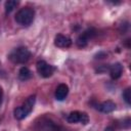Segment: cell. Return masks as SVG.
I'll use <instances>...</instances> for the list:
<instances>
[{
	"mask_svg": "<svg viewBox=\"0 0 131 131\" xmlns=\"http://www.w3.org/2000/svg\"><path fill=\"white\" fill-rule=\"evenodd\" d=\"M34 16H35V12L32 8L24 7V8L19 9L16 12L15 20H16L17 24H19L21 26H25V27H28L33 23Z\"/></svg>",
	"mask_w": 131,
	"mask_h": 131,
	"instance_id": "1",
	"label": "cell"
},
{
	"mask_svg": "<svg viewBox=\"0 0 131 131\" xmlns=\"http://www.w3.org/2000/svg\"><path fill=\"white\" fill-rule=\"evenodd\" d=\"M31 53L26 47H18L12 50L9 54V59L14 63H26L30 59Z\"/></svg>",
	"mask_w": 131,
	"mask_h": 131,
	"instance_id": "2",
	"label": "cell"
},
{
	"mask_svg": "<svg viewBox=\"0 0 131 131\" xmlns=\"http://www.w3.org/2000/svg\"><path fill=\"white\" fill-rule=\"evenodd\" d=\"M67 121L69 123H81L83 125H86L88 124L89 122V117L86 113H82V112H78V111H75V112H72L69 114V116L67 117Z\"/></svg>",
	"mask_w": 131,
	"mask_h": 131,
	"instance_id": "3",
	"label": "cell"
},
{
	"mask_svg": "<svg viewBox=\"0 0 131 131\" xmlns=\"http://www.w3.org/2000/svg\"><path fill=\"white\" fill-rule=\"evenodd\" d=\"M95 34H96V31H95L94 29H92V28L87 29L86 31H84V32L77 38V41H76L77 46L80 47V48L85 47V46L88 44V41H89L90 39H92V38L95 36Z\"/></svg>",
	"mask_w": 131,
	"mask_h": 131,
	"instance_id": "4",
	"label": "cell"
},
{
	"mask_svg": "<svg viewBox=\"0 0 131 131\" xmlns=\"http://www.w3.org/2000/svg\"><path fill=\"white\" fill-rule=\"evenodd\" d=\"M36 67H37V71L39 75L43 78H49L53 74V71H54V68L50 66L49 63H47L45 60H39Z\"/></svg>",
	"mask_w": 131,
	"mask_h": 131,
	"instance_id": "5",
	"label": "cell"
},
{
	"mask_svg": "<svg viewBox=\"0 0 131 131\" xmlns=\"http://www.w3.org/2000/svg\"><path fill=\"white\" fill-rule=\"evenodd\" d=\"M39 131H64L60 126L50 120H44L39 124Z\"/></svg>",
	"mask_w": 131,
	"mask_h": 131,
	"instance_id": "6",
	"label": "cell"
},
{
	"mask_svg": "<svg viewBox=\"0 0 131 131\" xmlns=\"http://www.w3.org/2000/svg\"><path fill=\"white\" fill-rule=\"evenodd\" d=\"M54 45L57 47H60V48H67L72 45V40L68 36L58 34L54 38Z\"/></svg>",
	"mask_w": 131,
	"mask_h": 131,
	"instance_id": "7",
	"label": "cell"
},
{
	"mask_svg": "<svg viewBox=\"0 0 131 131\" xmlns=\"http://www.w3.org/2000/svg\"><path fill=\"white\" fill-rule=\"evenodd\" d=\"M122 72H123V67L120 62H115L110 68V75L113 80L119 79L122 75Z\"/></svg>",
	"mask_w": 131,
	"mask_h": 131,
	"instance_id": "8",
	"label": "cell"
},
{
	"mask_svg": "<svg viewBox=\"0 0 131 131\" xmlns=\"http://www.w3.org/2000/svg\"><path fill=\"white\" fill-rule=\"evenodd\" d=\"M97 110L100 111L101 113L108 114V113H112L116 110V103L113 102L112 100H106V101H103L100 104H98Z\"/></svg>",
	"mask_w": 131,
	"mask_h": 131,
	"instance_id": "9",
	"label": "cell"
},
{
	"mask_svg": "<svg viewBox=\"0 0 131 131\" xmlns=\"http://www.w3.org/2000/svg\"><path fill=\"white\" fill-rule=\"evenodd\" d=\"M68 93H69V87H68V85H66V84H60V85L57 86L54 95H55V98H56L57 100L61 101V100H63V99L67 97Z\"/></svg>",
	"mask_w": 131,
	"mask_h": 131,
	"instance_id": "10",
	"label": "cell"
},
{
	"mask_svg": "<svg viewBox=\"0 0 131 131\" xmlns=\"http://www.w3.org/2000/svg\"><path fill=\"white\" fill-rule=\"evenodd\" d=\"M35 101H36V96L35 95H32V96H30L25 102H24V104L21 105L29 114L32 112V110H33V107H34V104H35Z\"/></svg>",
	"mask_w": 131,
	"mask_h": 131,
	"instance_id": "11",
	"label": "cell"
},
{
	"mask_svg": "<svg viewBox=\"0 0 131 131\" xmlns=\"http://www.w3.org/2000/svg\"><path fill=\"white\" fill-rule=\"evenodd\" d=\"M31 77H32V73H31V71H30L27 67H21V68L19 69V72H18V78H19L21 81L29 80Z\"/></svg>",
	"mask_w": 131,
	"mask_h": 131,
	"instance_id": "12",
	"label": "cell"
},
{
	"mask_svg": "<svg viewBox=\"0 0 131 131\" xmlns=\"http://www.w3.org/2000/svg\"><path fill=\"white\" fill-rule=\"evenodd\" d=\"M28 115H29V113H28L23 106L16 107V108L14 110V117H15V119H17V120H23V119H25Z\"/></svg>",
	"mask_w": 131,
	"mask_h": 131,
	"instance_id": "13",
	"label": "cell"
},
{
	"mask_svg": "<svg viewBox=\"0 0 131 131\" xmlns=\"http://www.w3.org/2000/svg\"><path fill=\"white\" fill-rule=\"evenodd\" d=\"M18 4V1H15V0H8L5 2L4 4V8H5V12L6 13H10Z\"/></svg>",
	"mask_w": 131,
	"mask_h": 131,
	"instance_id": "14",
	"label": "cell"
},
{
	"mask_svg": "<svg viewBox=\"0 0 131 131\" xmlns=\"http://www.w3.org/2000/svg\"><path fill=\"white\" fill-rule=\"evenodd\" d=\"M123 98L125 100V102L127 104L131 103V89L130 88H126L123 92Z\"/></svg>",
	"mask_w": 131,
	"mask_h": 131,
	"instance_id": "15",
	"label": "cell"
},
{
	"mask_svg": "<svg viewBox=\"0 0 131 131\" xmlns=\"http://www.w3.org/2000/svg\"><path fill=\"white\" fill-rule=\"evenodd\" d=\"M104 131H115V128L112 127V126H108V127H106V128L104 129Z\"/></svg>",
	"mask_w": 131,
	"mask_h": 131,
	"instance_id": "16",
	"label": "cell"
},
{
	"mask_svg": "<svg viewBox=\"0 0 131 131\" xmlns=\"http://www.w3.org/2000/svg\"><path fill=\"white\" fill-rule=\"evenodd\" d=\"M2 97H3V90H2V88L0 87V104H1V102H2Z\"/></svg>",
	"mask_w": 131,
	"mask_h": 131,
	"instance_id": "17",
	"label": "cell"
}]
</instances>
